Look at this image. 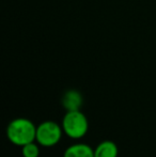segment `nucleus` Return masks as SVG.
Listing matches in <instances>:
<instances>
[{"mask_svg":"<svg viewBox=\"0 0 156 157\" xmlns=\"http://www.w3.org/2000/svg\"><path fill=\"white\" fill-rule=\"evenodd\" d=\"M6 137L14 145L24 147L36 141V126L26 118L14 119L6 127Z\"/></svg>","mask_w":156,"mask_h":157,"instance_id":"nucleus-1","label":"nucleus"},{"mask_svg":"<svg viewBox=\"0 0 156 157\" xmlns=\"http://www.w3.org/2000/svg\"><path fill=\"white\" fill-rule=\"evenodd\" d=\"M63 132L72 139H81L89 129L88 119L80 110L67 111L62 120Z\"/></svg>","mask_w":156,"mask_h":157,"instance_id":"nucleus-2","label":"nucleus"},{"mask_svg":"<svg viewBox=\"0 0 156 157\" xmlns=\"http://www.w3.org/2000/svg\"><path fill=\"white\" fill-rule=\"evenodd\" d=\"M62 134V126L54 121H45L36 126V141L42 147H51L60 142Z\"/></svg>","mask_w":156,"mask_h":157,"instance_id":"nucleus-3","label":"nucleus"},{"mask_svg":"<svg viewBox=\"0 0 156 157\" xmlns=\"http://www.w3.org/2000/svg\"><path fill=\"white\" fill-rule=\"evenodd\" d=\"M61 103L67 111L80 110L82 105V96L77 90H69L63 94Z\"/></svg>","mask_w":156,"mask_h":157,"instance_id":"nucleus-4","label":"nucleus"},{"mask_svg":"<svg viewBox=\"0 0 156 157\" xmlns=\"http://www.w3.org/2000/svg\"><path fill=\"white\" fill-rule=\"evenodd\" d=\"M63 157H94V150L86 143H76L65 150Z\"/></svg>","mask_w":156,"mask_h":157,"instance_id":"nucleus-5","label":"nucleus"},{"mask_svg":"<svg viewBox=\"0 0 156 157\" xmlns=\"http://www.w3.org/2000/svg\"><path fill=\"white\" fill-rule=\"evenodd\" d=\"M118 147L113 141L105 140L94 150V157H118Z\"/></svg>","mask_w":156,"mask_h":157,"instance_id":"nucleus-6","label":"nucleus"},{"mask_svg":"<svg viewBox=\"0 0 156 157\" xmlns=\"http://www.w3.org/2000/svg\"><path fill=\"white\" fill-rule=\"evenodd\" d=\"M21 155H23V157H39V145L36 143H34V141L24 145V147H21Z\"/></svg>","mask_w":156,"mask_h":157,"instance_id":"nucleus-7","label":"nucleus"}]
</instances>
